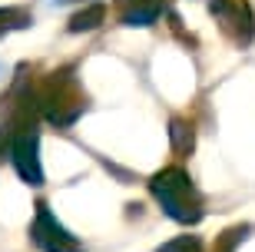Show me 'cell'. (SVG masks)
<instances>
[{
    "label": "cell",
    "instance_id": "5",
    "mask_svg": "<svg viewBox=\"0 0 255 252\" xmlns=\"http://www.w3.org/2000/svg\"><path fill=\"white\" fill-rule=\"evenodd\" d=\"M246 233H249V226H232V229H226V233L219 236L216 252H232L242 239H246Z\"/></svg>",
    "mask_w": 255,
    "mask_h": 252
},
{
    "label": "cell",
    "instance_id": "6",
    "mask_svg": "<svg viewBox=\"0 0 255 252\" xmlns=\"http://www.w3.org/2000/svg\"><path fill=\"white\" fill-rule=\"evenodd\" d=\"M156 252H202V243H199V236H179V239L159 246Z\"/></svg>",
    "mask_w": 255,
    "mask_h": 252
},
{
    "label": "cell",
    "instance_id": "1",
    "mask_svg": "<svg viewBox=\"0 0 255 252\" xmlns=\"http://www.w3.org/2000/svg\"><path fill=\"white\" fill-rule=\"evenodd\" d=\"M149 189H152V196L159 199V206L166 209V216H172L176 223H199L202 219L192 179L182 169H162V173H156Z\"/></svg>",
    "mask_w": 255,
    "mask_h": 252
},
{
    "label": "cell",
    "instance_id": "2",
    "mask_svg": "<svg viewBox=\"0 0 255 252\" xmlns=\"http://www.w3.org/2000/svg\"><path fill=\"white\" fill-rule=\"evenodd\" d=\"M33 243L43 252H80V243L57 223V216L47 206H37V223H33Z\"/></svg>",
    "mask_w": 255,
    "mask_h": 252
},
{
    "label": "cell",
    "instance_id": "7",
    "mask_svg": "<svg viewBox=\"0 0 255 252\" xmlns=\"http://www.w3.org/2000/svg\"><path fill=\"white\" fill-rule=\"evenodd\" d=\"M169 133H172V143H176V150H179V153H186V150L192 146V133L186 130V126H182L179 120L172 123V130H169Z\"/></svg>",
    "mask_w": 255,
    "mask_h": 252
},
{
    "label": "cell",
    "instance_id": "4",
    "mask_svg": "<svg viewBox=\"0 0 255 252\" xmlns=\"http://www.w3.org/2000/svg\"><path fill=\"white\" fill-rule=\"evenodd\" d=\"M103 17H106V10L100 7V3H93V7L80 10V13L70 20V30H73V33H80V30H93V27L103 23Z\"/></svg>",
    "mask_w": 255,
    "mask_h": 252
},
{
    "label": "cell",
    "instance_id": "3",
    "mask_svg": "<svg viewBox=\"0 0 255 252\" xmlns=\"http://www.w3.org/2000/svg\"><path fill=\"white\" fill-rule=\"evenodd\" d=\"M10 159H13V169L20 173L23 183H30V186L43 183V169H40V156H37V133H20L10 146Z\"/></svg>",
    "mask_w": 255,
    "mask_h": 252
}]
</instances>
